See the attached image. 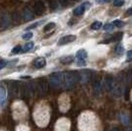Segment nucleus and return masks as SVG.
Returning a JSON list of instances; mask_svg holds the SVG:
<instances>
[{
    "instance_id": "obj_35",
    "label": "nucleus",
    "mask_w": 132,
    "mask_h": 131,
    "mask_svg": "<svg viewBox=\"0 0 132 131\" xmlns=\"http://www.w3.org/2000/svg\"><path fill=\"white\" fill-rule=\"evenodd\" d=\"M110 131H119V130H118L117 128H113V129H110Z\"/></svg>"
},
{
    "instance_id": "obj_7",
    "label": "nucleus",
    "mask_w": 132,
    "mask_h": 131,
    "mask_svg": "<svg viewBox=\"0 0 132 131\" xmlns=\"http://www.w3.org/2000/svg\"><path fill=\"white\" fill-rule=\"evenodd\" d=\"M75 39H76V36L68 35V36H65V37H62V38L59 39L58 44H59V45H63V44H70V43H72V42H74Z\"/></svg>"
},
{
    "instance_id": "obj_8",
    "label": "nucleus",
    "mask_w": 132,
    "mask_h": 131,
    "mask_svg": "<svg viewBox=\"0 0 132 131\" xmlns=\"http://www.w3.org/2000/svg\"><path fill=\"white\" fill-rule=\"evenodd\" d=\"M89 6H90L89 3H84V4H82V5L78 6L77 8H75L74 11H73L74 15H75V16H81V15H83V14L85 13L86 7H89Z\"/></svg>"
},
{
    "instance_id": "obj_19",
    "label": "nucleus",
    "mask_w": 132,
    "mask_h": 131,
    "mask_svg": "<svg viewBox=\"0 0 132 131\" xmlns=\"http://www.w3.org/2000/svg\"><path fill=\"white\" fill-rule=\"evenodd\" d=\"M120 118H121V122L123 123V124H125V125H128L129 124V116L127 114H121L120 115Z\"/></svg>"
},
{
    "instance_id": "obj_16",
    "label": "nucleus",
    "mask_w": 132,
    "mask_h": 131,
    "mask_svg": "<svg viewBox=\"0 0 132 131\" xmlns=\"http://www.w3.org/2000/svg\"><path fill=\"white\" fill-rule=\"evenodd\" d=\"M102 91H103V86H102V83L101 81H96L95 84H94V92L96 95H100L102 94Z\"/></svg>"
},
{
    "instance_id": "obj_24",
    "label": "nucleus",
    "mask_w": 132,
    "mask_h": 131,
    "mask_svg": "<svg viewBox=\"0 0 132 131\" xmlns=\"http://www.w3.org/2000/svg\"><path fill=\"white\" fill-rule=\"evenodd\" d=\"M23 51V47L21 46V45H17V46H15L14 48H13V50H12V53H20V52H22Z\"/></svg>"
},
{
    "instance_id": "obj_11",
    "label": "nucleus",
    "mask_w": 132,
    "mask_h": 131,
    "mask_svg": "<svg viewBox=\"0 0 132 131\" xmlns=\"http://www.w3.org/2000/svg\"><path fill=\"white\" fill-rule=\"evenodd\" d=\"M38 89H39V94L44 95L45 93H47V91H48V83L46 82V81H40Z\"/></svg>"
},
{
    "instance_id": "obj_18",
    "label": "nucleus",
    "mask_w": 132,
    "mask_h": 131,
    "mask_svg": "<svg viewBox=\"0 0 132 131\" xmlns=\"http://www.w3.org/2000/svg\"><path fill=\"white\" fill-rule=\"evenodd\" d=\"M73 60H74L73 56H66V57H63L61 59V63H63V64H70V63L73 62Z\"/></svg>"
},
{
    "instance_id": "obj_17",
    "label": "nucleus",
    "mask_w": 132,
    "mask_h": 131,
    "mask_svg": "<svg viewBox=\"0 0 132 131\" xmlns=\"http://www.w3.org/2000/svg\"><path fill=\"white\" fill-rule=\"evenodd\" d=\"M28 91V94L30 95V96H33L35 92H36V85L33 84V83H31V84H29L28 85V87L26 88Z\"/></svg>"
},
{
    "instance_id": "obj_22",
    "label": "nucleus",
    "mask_w": 132,
    "mask_h": 131,
    "mask_svg": "<svg viewBox=\"0 0 132 131\" xmlns=\"http://www.w3.org/2000/svg\"><path fill=\"white\" fill-rule=\"evenodd\" d=\"M34 47V44L33 43H28V44H26L25 45H24V47H23V51H30L31 49Z\"/></svg>"
},
{
    "instance_id": "obj_14",
    "label": "nucleus",
    "mask_w": 132,
    "mask_h": 131,
    "mask_svg": "<svg viewBox=\"0 0 132 131\" xmlns=\"http://www.w3.org/2000/svg\"><path fill=\"white\" fill-rule=\"evenodd\" d=\"M122 36H123V34L122 33H117L116 35H113L112 37H110L108 40H105L104 42V44H108V43H112V42H118V40H120L121 38H122Z\"/></svg>"
},
{
    "instance_id": "obj_31",
    "label": "nucleus",
    "mask_w": 132,
    "mask_h": 131,
    "mask_svg": "<svg viewBox=\"0 0 132 131\" xmlns=\"http://www.w3.org/2000/svg\"><path fill=\"white\" fill-rule=\"evenodd\" d=\"M7 65V61L6 60H0V69L4 68Z\"/></svg>"
},
{
    "instance_id": "obj_32",
    "label": "nucleus",
    "mask_w": 132,
    "mask_h": 131,
    "mask_svg": "<svg viewBox=\"0 0 132 131\" xmlns=\"http://www.w3.org/2000/svg\"><path fill=\"white\" fill-rule=\"evenodd\" d=\"M127 60H128V61L132 60V50H129V51L127 52Z\"/></svg>"
},
{
    "instance_id": "obj_25",
    "label": "nucleus",
    "mask_w": 132,
    "mask_h": 131,
    "mask_svg": "<svg viewBox=\"0 0 132 131\" xmlns=\"http://www.w3.org/2000/svg\"><path fill=\"white\" fill-rule=\"evenodd\" d=\"M112 25H113V26H116V27H117V28H121L123 25H124V23L122 22V21H120V20H116V21H113V22H112Z\"/></svg>"
},
{
    "instance_id": "obj_13",
    "label": "nucleus",
    "mask_w": 132,
    "mask_h": 131,
    "mask_svg": "<svg viewBox=\"0 0 132 131\" xmlns=\"http://www.w3.org/2000/svg\"><path fill=\"white\" fill-rule=\"evenodd\" d=\"M6 99H7V93H6V89L2 86H0V105L5 104Z\"/></svg>"
},
{
    "instance_id": "obj_20",
    "label": "nucleus",
    "mask_w": 132,
    "mask_h": 131,
    "mask_svg": "<svg viewBox=\"0 0 132 131\" xmlns=\"http://www.w3.org/2000/svg\"><path fill=\"white\" fill-rule=\"evenodd\" d=\"M54 27H55V23L51 22V23H50V24H46V25L44 26V32H50V31H51Z\"/></svg>"
},
{
    "instance_id": "obj_36",
    "label": "nucleus",
    "mask_w": 132,
    "mask_h": 131,
    "mask_svg": "<svg viewBox=\"0 0 132 131\" xmlns=\"http://www.w3.org/2000/svg\"><path fill=\"white\" fill-rule=\"evenodd\" d=\"M127 131H132V127H131V128H129V129H128Z\"/></svg>"
},
{
    "instance_id": "obj_9",
    "label": "nucleus",
    "mask_w": 132,
    "mask_h": 131,
    "mask_svg": "<svg viewBox=\"0 0 132 131\" xmlns=\"http://www.w3.org/2000/svg\"><path fill=\"white\" fill-rule=\"evenodd\" d=\"M112 94H113V96L116 97V98H119V97H121L123 95V87H122L121 83L119 82L116 83V87H114L113 91H112Z\"/></svg>"
},
{
    "instance_id": "obj_15",
    "label": "nucleus",
    "mask_w": 132,
    "mask_h": 131,
    "mask_svg": "<svg viewBox=\"0 0 132 131\" xmlns=\"http://www.w3.org/2000/svg\"><path fill=\"white\" fill-rule=\"evenodd\" d=\"M35 67L36 68H43V67H44L45 66V64H46V61H45V58L44 57H39V58H38V59L35 61Z\"/></svg>"
},
{
    "instance_id": "obj_26",
    "label": "nucleus",
    "mask_w": 132,
    "mask_h": 131,
    "mask_svg": "<svg viewBox=\"0 0 132 131\" xmlns=\"http://www.w3.org/2000/svg\"><path fill=\"white\" fill-rule=\"evenodd\" d=\"M33 38V33H31V32H28V33L23 35V38L24 39H30V38Z\"/></svg>"
},
{
    "instance_id": "obj_2",
    "label": "nucleus",
    "mask_w": 132,
    "mask_h": 131,
    "mask_svg": "<svg viewBox=\"0 0 132 131\" xmlns=\"http://www.w3.org/2000/svg\"><path fill=\"white\" fill-rule=\"evenodd\" d=\"M63 81H64V73L62 72L53 73L50 77V83L51 87L53 88L63 87Z\"/></svg>"
},
{
    "instance_id": "obj_10",
    "label": "nucleus",
    "mask_w": 132,
    "mask_h": 131,
    "mask_svg": "<svg viewBox=\"0 0 132 131\" xmlns=\"http://www.w3.org/2000/svg\"><path fill=\"white\" fill-rule=\"evenodd\" d=\"M23 17H24V19H25L26 21H31V20H33L34 18H35V13H34V11H32L30 8L27 7V8L24 10Z\"/></svg>"
},
{
    "instance_id": "obj_34",
    "label": "nucleus",
    "mask_w": 132,
    "mask_h": 131,
    "mask_svg": "<svg viewBox=\"0 0 132 131\" xmlns=\"http://www.w3.org/2000/svg\"><path fill=\"white\" fill-rule=\"evenodd\" d=\"M126 13L128 14V15H130V16H132V7H131V8H129V9L127 10Z\"/></svg>"
},
{
    "instance_id": "obj_28",
    "label": "nucleus",
    "mask_w": 132,
    "mask_h": 131,
    "mask_svg": "<svg viewBox=\"0 0 132 131\" xmlns=\"http://www.w3.org/2000/svg\"><path fill=\"white\" fill-rule=\"evenodd\" d=\"M59 4H60L59 2H51V3H50V6H51L52 9H57V8L59 7Z\"/></svg>"
},
{
    "instance_id": "obj_5",
    "label": "nucleus",
    "mask_w": 132,
    "mask_h": 131,
    "mask_svg": "<svg viewBox=\"0 0 132 131\" xmlns=\"http://www.w3.org/2000/svg\"><path fill=\"white\" fill-rule=\"evenodd\" d=\"M116 80H114V78L112 76H108L105 78V87L108 92H112L114 87H116Z\"/></svg>"
},
{
    "instance_id": "obj_27",
    "label": "nucleus",
    "mask_w": 132,
    "mask_h": 131,
    "mask_svg": "<svg viewBox=\"0 0 132 131\" xmlns=\"http://www.w3.org/2000/svg\"><path fill=\"white\" fill-rule=\"evenodd\" d=\"M112 29H113L112 23H111V24H105V26H104V30H105V31H111Z\"/></svg>"
},
{
    "instance_id": "obj_1",
    "label": "nucleus",
    "mask_w": 132,
    "mask_h": 131,
    "mask_svg": "<svg viewBox=\"0 0 132 131\" xmlns=\"http://www.w3.org/2000/svg\"><path fill=\"white\" fill-rule=\"evenodd\" d=\"M79 80L78 73L76 72H66L64 73V81H63V87L66 89H71L75 86V84Z\"/></svg>"
},
{
    "instance_id": "obj_12",
    "label": "nucleus",
    "mask_w": 132,
    "mask_h": 131,
    "mask_svg": "<svg viewBox=\"0 0 132 131\" xmlns=\"http://www.w3.org/2000/svg\"><path fill=\"white\" fill-rule=\"evenodd\" d=\"M88 57V53L85 49H80L78 50L77 53H76V58L79 61H85V59Z\"/></svg>"
},
{
    "instance_id": "obj_21",
    "label": "nucleus",
    "mask_w": 132,
    "mask_h": 131,
    "mask_svg": "<svg viewBox=\"0 0 132 131\" xmlns=\"http://www.w3.org/2000/svg\"><path fill=\"white\" fill-rule=\"evenodd\" d=\"M114 51H116V54L120 55V54H122V53H123V51H124V47H123L121 44H117V45H116V49H114Z\"/></svg>"
},
{
    "instance_id": "obj_4",
    "label": "nucleus",
    "mask_w": 132,
    "mask_h": 131,
    "mask_svg": "<svg viewBox=\"0 0 132 131\" xmlns=\"http://www.w3.org/2000/svg\"><path fill=\"white\" fill-rule=\"evenodd\" d=\"M11 23V20H10V16L8 13L6 12H3L1 15H0V26L2 29H6V28L9 27Z\"/></svg>"
},
{
    "instance_id": "obj_30",
    "label": "nucleus",
    "mask_w": 132,
    "mask_h": 131,
    "mask_svg": "<svg viewBox=\"0 0 132 131\" xmlns=\"http://www.w3.org/2000/svg\"><path fill=\"white\" fill-rule=\"evenodd\" d=\"M42 23H43V21H39V22L35 23V24H34V25H32V26H29V27H28V29H34V28H37L38 26H39Z\"/></svg>"
},
{
    "instance_id": "obj_3",
    "label": "nucleus",
    "mask_w": 132,
    "mask_h": 131,
    "mask_svg": "<svg viewBox=\"0 0 132 131\" xmlns=\"http://www.w3.org/2000/svg\"><path fill=\"white\" fill-rule=\"evenodd\" d=\"M93 76V72L91 70H82V71L78 72V77H79V81L81 83H87L89 82Z\"/></svg>"
},
{
    "instance_id": "obj_6",
    "label": "nucleus",
    "mask_w": 132,
    "mask_h": 131,
    "mask_svg": "<svg viewBox=\"0 0 132 131\" xmlns=\"http://www.w3.org/2000/svg\"><path fill=\"white\" fill-rule=\"evenodd\" d=\"M44 11H45V6H44V2L38 1V2L35 3V5H34V13L36 15H42Z\"/></svg>"
},
{
    "instance_id": "obj_29",
    "label": "nucleus",
    "mask_w": 132,
    "mask_h": 131,
    "mask_svg": "<svg viewBox=\"0 0 132 131\" xmlns=\"http://www.w3.org/2000/svg\"><path fill=\"white\" fill-rule=\"evenodd\" d=\"M123 4H124V1H114V2H113V5L116 6V7L123 6Z\"/></svg>"
},
{
    "instance_id": "obj_23",
    "label": "nucleus",
    "mask_w": 132,
    "mask_h": 131,
    "mask_svg": "<svg viewBox=\"0 0 132 131\" xmlns=\"http://www.w3.org/2000/svg\"><path fill=\"white\" fill-rule=\"evenodd\" d=\"M102 26H103L102 22H95L92 24L91 29H92V30H100V29L102 28Z\"/></svg>"
},
{
    "instance_id": "obj_33",
    "label": "nucleus",
    "mask_w": 132,
    "mask_h": 131,
    "mask_svg": "<svg viewBox=\"0 0 132 131\" xmlns=\"http://www.w3.org/2000/svg\"><path fill=\"white\" fill-rule=\"evenodd\" d=\"M86 64V62L85 61H79V60H77V65L78 66H84Z\"/></svg>"
}]
</instances>
